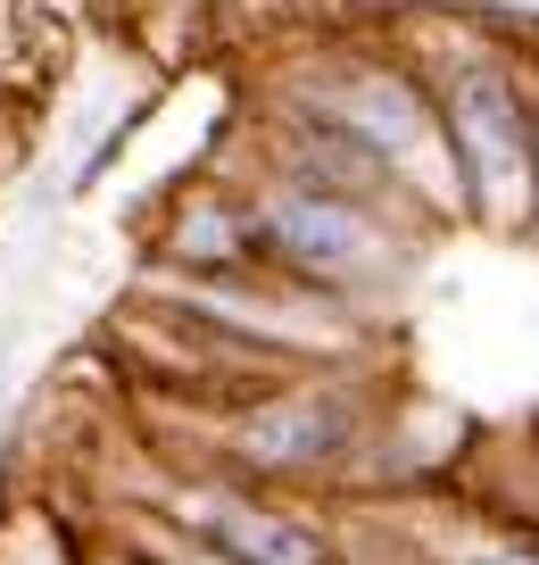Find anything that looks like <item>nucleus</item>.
Returning <instances> with one entry per match:
<instances>
[{
	"label": "nucleus",
	"instance_id": "nucleus-2",
	"mask_svg": "<svg viewBox=\"0 0 539 565\" xmlns=\"http://www.w3.org/2000/svg\"><path fill=\"white\" fill-rule=\"evenodd\" d=\"M249 209H258V233H266V266L291 282H315V291H366L407 258L382 209L332 192V183H308L291 167L249 175Z\"/></svg>",
	"mask_w": 539,
	"mask_h": 565
},
{
	"label": "nucleus",
	"instance_id": "nucleus-5",
	"mask_svg": "<svg viewBox=\"0 0 539 565\" xmlns=\"http://www.w3.org/2000/svg\"><path fill=\"white\" fill-rule=\"evenodd\" d=\"M158 515H166L174 532H192V541L241 557V565H332V541H324V532H315L308 515L258 499L241 475H233V482H174Z\"/></svg>",
	"mask_w": 539,
	"mask_h": 565
},
{
	"label": "nucleus",
	"instance_id": "nucleus-6",
	"mask_svg": "<svg viewBox=\"0 0 539 565\" xmlns=\"http://www.w3.org/2000/svg\"><path fill=\"white\" fill-rule=\"evenodd\" d=\"M158 266L183 282H241V275H274L266 266V233L249 209V183H192L174 192L158 216Z\"/></svg>",
	"mask_w": 539,
	"mask_h": 565
},
{
	"label": "nucleus",
	"instance_id": "nucleus-7",
	"mask_svg": "<svg viewBox=\"0 0 539 565\" xmlns=\"http://www.w3.org/2000/svg\"><path fill=\"white\" fill-rule=\"evenodd\" d=\"M141 541H150V548H158V557H166V565H241V557H225V548L192 541V532H174L166 515H150V524H141Z\"/></svg>",
	"mask_w": 539,
	"mask_h": 565
},
{
	"label": "nucleus",
	"instance_id": "nucleus-8",
	"mask_svg": "<svg viewBox=\"0 0 539 565\" xmlns=\"http://www.w3.org/2000/svg\"><path fill=\"white\" fill-rule=\"evenodd\" d=\"M465 565H539V548H473Z\"/></svg>",
	"mask_w": 539,
	"mask_h": 565
},
{
	"label": "nucleus",
	"instance_id": "nucleus-10",
	"mask_svg": "<svg viewBox=\"0 0 539 565\" xmlns=\"http://www.w3.org/2000/svg\"><path fill=\"white\" fill-rule=\"evenodd\" d=\"M174 9H192V0H174Z\"/></svg>",
	"mask_w": 539,
	"mask_h": 565
},
{
	"label": "nucleus",
	"instance_id": "nucleus-4",
	"mask_svg": "<svg viewBox=\"0 0 539 565\" xmlns=\"http://www.w3.org/2000/svg\"><path fill=\"white\" fill-rule=\"evenodd\" d=\"M357 449V399L341 383H299L274 391V399L241 407L225 433V466L241 482H299V475H324Z\"/></svg>",
	"mask_w": 539,
	"mask_h": 565
},
{
	"label": "nucleus",
	"instance_id": "nucleus-3",
	"mask_svg": "<svg viewBox=\"0 0 539 565\" xmlns=\"http://www.w3.org/2000/svg\"><path fill=\"white\" fill-rule=\"evenodd\" d=\"M291 100L315 108L324 125H341L348 141H366L407 192H432V167H449L440 117H432V84L390 67V58H324V75H308Z\"/></svg>",
	"mask_w": 539,
	"mask_h": 565
},
{
	"label": "nucleus",
	"instance_id": "nucleus-9",
	"mask_svg": "<svg viewBox=\"0 0 539 565\" xmlns=\"http://www.w3.org/2000/svg\"><path fill=\"white\" fill-rule=\"evenodd\" d=\"M522 225H539V159H531V216H522Z\"/></svg>",
	"mask_w": 539,
	"mask_h": 565
},
{
	"label": "nucleus",
	"instance_id": "nucleus-1",
	"mask_svg": "<svg viewBox=\"0 0 539 565\" xmlns=\"http://www.w3.org/2000/svg\"><path fill=\"white\" fill-rule=\"evenodd\" d=\"M432 117L449 150V183L482 225L522 233L531 216V159H539V100L506 58L449 51L432 75Z\"/></svg>",
	"mask_w": 539,
	"mask_h": 565
}]
</instances>
